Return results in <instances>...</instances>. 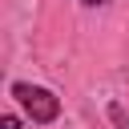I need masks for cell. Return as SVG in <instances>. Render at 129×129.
I'll list each match as a JSON object with an SVG mask.
<instances>
[{"mask_svg":"<svg viewBox=\"0 0 129 129\" xmlns=\"http://www.w3.org/2000/svg\"><path fill=\"white\" fill-rule=\"evenodd\" d=\"M81 4H109V0H81Z\"/></svg>","mask_w":129,"mask_h":129,"instance_id":"obj_3","label":"cell"},{"mask_svg":"<svg viewBox=\"0 0 129 129\" xmlns=\"http://www.w3.org/2000/svg\"><path fill=\"white\" fill-rule=\"evenodd\" d=\"M0 129H20V121H16L12 113H4V117H0Z\"/></svg>","mask_w":129,"mask_h":129,"instance_id":"obj_2","label":"cell"},{"mask_svg":"<svg viewBox=\"0 0 129 129\" xmlns=\"http://www.w3.org/2000/svg\"><path fill=\"white\" fill-rule=\"evenodd\" d=\"M12 97L24 105V113H28L36 125H48V121H56V117H60V101H56L48 89H40V85L16 81V85H12Z\"/></svg>","mask_w":129,"mask_h":129,"instance_id":"obj_1","label":"cell"}]
</instances>
